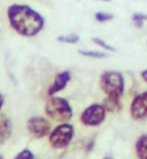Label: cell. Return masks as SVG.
<instances>
[{"instance_id":"1","label":"cell","mask_w":147,"mask_h":159,"mask_svg":"<svg viewBox=\"0 0 147 159\" xmlns=\"http://www.w3.org/2000/svg\"><path fill=\"white\" fill-rule=\"evenodd\" d=\"M7 13L12 27L23 36L36 35L44 25L43 16L28 6L14 4L9 7Z\"/></svg>"},{"instance_id":"2","label":"cell","mask_w":147,"mask_h":159,"mask_svg":"<svg viewBox=\"0 0 147 159\" xmlns=\"http://www.w3.org/2000/svg\"><path fill=\"white\" fill-rule=\"evenodd\" d=\"M101 87L108 98L120 102L124 90V80L122 74L117 71H106L101 76Z\"/></svg>"},{"instance_id":"3","label":"cell","mask_w":147,"mask_h":159,"mask_svg":"<svg viewBox=\"0 0 147 159\" xmlns=\"http://www.w3.org/2000/svg\"><path fill=\"white\" fill-rule=\"evenodd\" d=\"M46 112L48 116L53 120L61 122L70 120L73 114L68 102L61 97L50 99L46 104Z\"/></svg>"},{"instance_id":"4","label":"cell","mask_w":147,"mask_h":159,"mask_svg":"<svg viewBox=\"0 0 147 159\" xmlns=\"http://www.w3.org/2000/svg\"><path fill=\"white\" fill-rule=\"evenodd\" d=\"M74 135L73 127L64 124L56 127L50 137V143L56 149H62L68 145Z\"/></svg>"},{"instance_id":"5","label":"cell","mask_w":147,"mask_h":159,"mask_svg":"<svg viewBox=\"0 0 147 159\" xmlns=\"http://www.w3.org/2000/svg\"><path fill=\"white\" fill-rule=\"evenodd\" d=\"M106 116L105 108L103 106L94 104L86 109L81 117L82 122L88 126H96L104 121Z\"/></svg>"},{"instance_id":"6","label":"cell","mask_w":147,"mask_h":159,"mask_svg":"<svg viewBox=\"0 0 147 159\" xmlns=\"http://www.w3.org/2000/svg\"><path fill=\"white\" fill-rule=\"evenodd\" d=\"M27 127L33 136L41 138L48 134L51 129V124L46 119L41 117H34L28 120Z\"/></svg>"},{"instance_id":"7","label":"cell","mask_w":147,"mask_h":159,"mask_svg":"<svg viewBox=\"0 0 147 159\" xmlns=\"http://www.w3.org/2000/svg\"><path fill=\"white\" fill-rule=\"evenodd\" d=\"M147 92L136 96L132 102L131 113L132 117L139 120L146 117L147 112Z\"/></svg>"},{"instance_id":"8","label":"cell","mask_w":147,"mask_h":159,"mask_svg":"<svg viewBox=\"0 0 147 159\" xmlns=\"http://www.w3.org/2000/svg\"><path fill=\"white\" fill-rule=\"evenodd\" d=\"M71 80V75L68 71H65L58 75L55 79L53 84L49 89V95L52 96L65 89Z\"/></svg>"},{"instance_id":"9","label":"cell","mask_w":147,"mask_h":159,"mask_svg":"<svg viewBox=\"0 0 147 159\" xmlns=\"http://www.w3.org/2000/svg\"><path fill=\"white\" fill-rule=\"evenodd\" d=\"M11 122L6 116L0 114V144L6 141L12 132Z\"/></svg>"},{"instance_id":"10","label":"cell","mask_w":147,"mask_h":159,"mask_svg":"<svg viewBox=\"0 0 147 159\" xmlns=\"http://www.w3.org/2000/svg\"><path fill=\"white\" fill-rule=\"evenodd\" d=\"M136 150L137 156L139 159H147V136H141L137 141L136 145Z\"/></svg>"},{"instance_id":"11","label":"cell","mask_w":147,"mask_h":159,"mask_svg":"<svg viewBox=\"0 0 147 159\" xmlns=\"http://www.w3.org/2000/svg\"><path fill=\"white\" fill-rule=\"evenodd\" d=\"M79 53L85 57H92L94 58H102L106 57V54L104 52L97 51H84L79 50Z\"/></svg>"},{"instance_id":"12","label":"cell","mask_w":147,"mask_h":159,"mask_svg":"<svg viewBox=\"0 0 147 159\" xmlns=\"http://www.w3.org/2000/svg\"><path fill=\"white\" fill-rule=\"evenodd\" d=\"M80 38L77 34H72L67 36H60L57 38L59 42L66 43H75L79 41Z\"/></svg>"},{"instance_id":"13","label":"cell","mask_w":147,"mask_h":159,"mask_svg":"<svg viewBox=\"0 0 147 159\" xmlns=\"http://www.w3.org/2000/svg\"><path fill=\"white\" fill-rule=\"evenodd\" d=\"M95 18L98 22L103 23V22H107L109 20H111L114 18V16L112 14H109V13L100 11L96 14Z\"/></svg>"},{"instance_id":"14","label":"cell","mask_w":147,"mask_h":159,"mask_svg":"<svg viewBox=\"0 0 147 159\" xmlns=\"http://www.w3.org/2000/svg\"><path fill=\"white\" fill-rule=\"evenodd\" d=\"M92 41L94 43H95L98 46L102 47L103 48H105L108 51H111V52H116L117 51V49H116L115 48L106 43L105 42L99 38H93Z\"/></svg>"},{"instance_id":"15","label":"cell","mask_w":147,"mask_h":159,"mask_svg":"<svg viewBox=\"0 0 147 159\" xmlns=\"http://www.w3.org/2000/svg\"><path fill=\"white\" fill-rule=\"evenodd\" d=\"M14 159H34V155L30 151L24 150L18 154Z\"/></svg>"},{"instance_id":"16","label":"cell","mask_w":147,"mask_h":159,"mask_svg":"<svg viewBox=\"0 0 147 159\" xmlns=\"http://www.w3.org/2000/svg\"><path fill=\"white\" fill-rule=\"evenodd\" d=\"M132 19L134 22L137 23V24H142V22L147 19V16L146 15L141 13H135L133 16Z\"/></svg>"},{"instance_id":"17","label":"cell","mask_w":147,"mask_h":159,"mask_svg":"<svg viewBox=\"0 0 147 159\" xmlns=\"http://www.w3.org/2000/svg\"><path fill=\"white\" fill-rule=\"evenodd\" d=\"M141 75H142V77H143L144 80L145 81H147V70H145L143 71H142V73H141Z\"/></svg>"},{"instance_id":"18","label":"cell","mask_w":147,"mask_h":159,"mask_svg":"<svg viewBox=\"0 0 147 159\" xmlns=\"http://www.w3.org/2000/svg\"><path fill=\"white\" fill-rule=\"evenodd\" d=\"M3 102H4V99H3V96L0 93V109L3 105Z\"/></svg>"},{"instance_id":"19","label":"cell","mask_w":147,"mask_h":159,"mask_svg":"<svg viewBox=\"0 0 147 159\" xmlns=\"http://www.w3.org/2000/svg\"><path fill=\"white\" fill-rule=\"evenodd\" d=\"M104 159H111L110 158H109V157H107V158H105Z\"/></svg>"},{"instance_id":"20","label":"cell","mask_w":147,"mask_h":159,"mask_svg":"<svg viewBox=\"0 0 147 159\" xmlns=\"http://www.w3.org/2000/svg\"><path fill=\"white\" fill-rule=\"evenodd\" d=\"M0 159H3V157H2L1 156H0Z\"/></svg>"}]
</instances>
